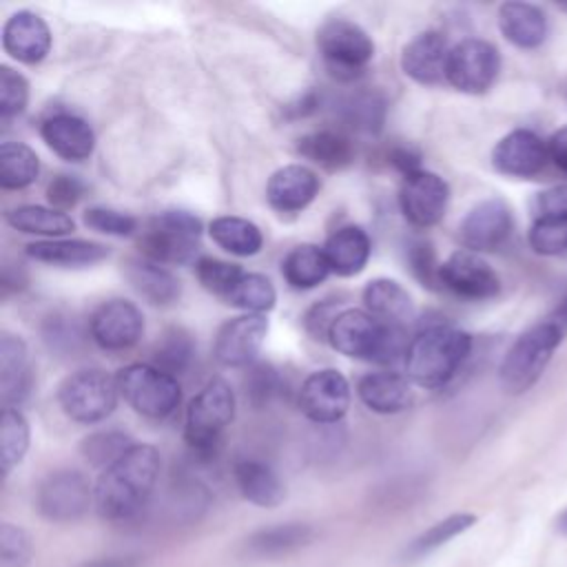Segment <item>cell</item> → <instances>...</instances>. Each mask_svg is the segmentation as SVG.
I'll use <instances>...</instances> for the list:
<instances>
[{
    "instance_id": "cell-10",
    "label": "cell",
    "mask_w": 567,
    "mask_h": 567,
    "mask_svg": "<svg viewBox=\"0 0 567 567\" xmlns=\"http://www.w3.org/2000/svg\"><path fill=\"white\" fill-rule=\"evenodd\" d=\"M93 503L95 492L78 470H58L49 474L35 492V507L40 516L51 523L80 520Z\"/></svg>"
},
{
    "instance_id": "cell-27",
    "label": "cell",
    "mask_w": 567,
    "mask_h": 567,
    "mask_svg": "<svg viewBox=\"0 0 567 567\" xmlns=\"http://www.w3.org/2000/svg\"><path fill=\"white\" fill-rule=\"evenodd\" d=\"M237 489L257 507H277L286 498V487L277 472L257 458H239L233 465Z\"/></svg>"
},
{
    "instance_id": "cell-21",
    "label": "cell",
    "mask_w": 567,
    "mask_h": 567,
    "mask_svg": "<svg viewBox=\"0 0 567 567\" xmlns=\"http://www.w3.org/2000/svg\"><path fill=\"white\" fill-rule=\"evenodd\" d=\"M44 144L66 162H84L95 148V133L91 124L73 113H53L40 124Z\"/></svg>"
},
{
    "instance_id": "cell-35",
    "label": "cell",
    "mask_w": 567,
    "mask_h": 567,
    "mask_svg": "<svg viewBox=\"0 0 567 567\" xmlns=\"http://www.w3.org/2000/svg\"><path fill=\"white\" fill-rule=\"evenodd\" d=\"M210 239L230 255L252 257L264 246V235L257 224L237 215H221L208 224Z\"/></svg>"
},
{
    "instance_id": "cell-13",
    "label": "cell",
    "mask_w": 567,
    "mask_h": 567,
    "mask_svg": "<svg viewBox=\"0 0 567 567\" xmlns=\"http://www.w3.org/2000/svg\"><path fill=\"white\" fill-rule=\"evenodd\" d=\"M299 408L312 423L319 425L341 421L350 408L348 379L334 368L315 370L299 388Z\"/></svg>"
},
{
    "instance_id": "cell-17",
    "label": "cell",
    "mask_w": 567,
    "mask_h": 567,
    "mask_svg": "<svg viewBox=\"0 0 567 567\" xmlns=\"http://www.w3.org/2000/svg\"><path fill=\"white\" fill-rule=\"evenodd\" d=\"M441 286L470 301H485L498 295L501 279L492 266L472 250H456L441 264Z\"/></svg>"
},
{
    "instance_id": "cell-44",
    "label": "cell",
    "mask_w": 567,
    "mask_h": 567,
    "mask_svg": "<svg viewBox=\"0 0 567 567\" xmlns=\"http://www.w3.org/2000/svg\"><path fill=\"white\" fill-rule=\"evenodd\" d=\"M29 102V82L11 66H0V120L7 122L20 115Z\"/></svg>"
},
{
    "instance_id": "cell-48",
    "label": "cell",
    "mask_w": 567,
    "mask_h": 567,
    "mask_svg": "<svg viewBox=\"0 0 567 567\" xmlns=\"http://www.w3.org/2000/svg\"><path fill=\"white\" fill-rule=\"evenodd\" d=\"M529 246L540 255L567 252V221L534 219L529 228Z\"/></svg>"
},
{
    "instance_id": "cell-11",
    "label": "cell",
    "mask_w": 567,
    "mask_h": 567,
    "mask_svg": "<svg viewBox=\"0 0 567 567\" xmlns=\"http://www.w3.org/2000/svg\"><path fill=\"white\" fill-rule=\"evenodd\" d=\"M501 71L498 49L478 38H465L450 49L445 82L461 93H485Z\"/></svg>"
},
{
    "instance_id": "cell-8",
    "label": "cell",
    "mask_w": 567,
    "mask_h": 567,
    "mask_svg": "<svg viewBox=\"0 0 567 567\" xmlns=\"http://www.w3.org/2000/svg\"><path fill=\"white\" fill-rule=\"evenodd\" d=\"M115 381L124 401L146 419L162 421L179 408L182 385L177 377L151 363H131L117 370Z\"/></svg>"
},
{
    "instance_id": "cell-34",
    "label": "cell",
    "mask_w": 567,
    "mask_h": 567,
    "mask_svg": "<svg viewBox=\"0 0 567 567\" xmlns=\"http://www.w3.org/2000/svg\"><path fill=\"white\" fill-rule=\"evenodd\" d=\"M330 264L323 248L315 244L295 246L281 261V275L286 284L295 290H310L326 281L330 275Z\"/></svg>"
},
{
    "instance_id": "cell-55",
    "label": "cell",
    "mask_w": 567,
    "mask_h": 567,
    "mask_svg": "<svg viewBox=\"0 0 567 567\" xmlns=\"http://www.w3.org/2000/svg\"><path fill=\"white\" fill-rule=\"evenodd\" d=\"M140 565H142L140 556H106V558L82 563L80 567H140Z\"/></svg>"
},
{
    "instance_id": "cell-54",
    "label": "cell",
    "mask_w": 567,
    "mask_h": 567,
    "mask_svg": "<svg viewBox=\"0 0 567 567\" xmlns=\"http://www.w3.org/2000/svg\"><path fill=\"white\" fill-rule=\"evenodd\" d=\"M547 151H549V159L567 173V126L558 128L549 142H547Z\"/></svg>"
},
{
    "instance_id": "cell-33",
    "label": "cell",
    "mask_w": 567,
    "mask_h": 567,
    "mask_svg": "<svg viewBox=\"0 0 567 567\" xmlns=\"http://www.w3.org/2000/svg\"><path fill=\"white\" fill-rule=\"evenodd\" d=\"M297 153L328 171H341L354 162V146L339 131H312L299 137Z\"/></svg>"
},
{
    "instance_id": "cell-43",
    "label": "cell",
    "mask_w": 567,
    "mask_h": 567,
    "mask_svg": "<svg viewBox=\"0 0 567 567\" xmlns=\"http://www.w3.org/2000/svg\"><path fill=\"white\" fill-rule=\"evenodd\" d=\"M244 275V270L237 264L230 261H221L215 257H199L195 261V277L202 284L204 290H208L210 295L226 299L228 292L233 290V286L239 281V277Z\"/></svg>"
},
{
    "instance_id": "cell-20",
    "label": "cell",
    "mask_w": 567,
    "mask_h": 567,
    "mask_svg": "<svg viewBox=\"0 0 567 567\" xmlns=\"http://www.w3.org/2000/svg\"><path fill=\"white\" fill-rule=\"evenodd\" d=\"M447 40L439 31H423L412 38L401 51V71L419 84L434 86L445 82L447 58H450Z\"/></svg>"
},
{
    "instance_id": "cell-18",
    "label": "cell",
    "mask_w": 567,
    "mask_h": 567,
    "mask_svg": "<svg viewBox=\"0 0 567 567\" xmlns=\"http://www.w3.org/2000/svg\"><path fill=\"white\" fill-rule=\"evenodd\" d=\"M549 159L547 142L529 128H516L501 137L492 151V164L509 177H529L543 171Z\"/></svg>"
},
{
    "instance_id": "cell-12",
    "label": "cell",
    "mask_w": 567,
    "mask_h": 567,
    "mask_svg": "<svg viewBox=\"0 0 567 567\" xmlns=\"http://www.w3.org/2000/svg\"><path fill=\"white\" fill-rule=\"evenodd\" d=\"M89 332L106 352L131 350L144 334L142 310L128 299H109L91 312Z\"/></svg>"
},
{
    "instance_id": "cell-2",
    "label": "cell",
    "mask_w": 567,
    "mask_h": 567,
    "mask_svg": "<svg viewBox=\"0 0 567 567\" xmlns=\"http://www.w3.org/2000/svg\"><path fill=\"white\" fill-rule=\"evenodd\" d=\"M472 352V337L445 321L423 326L408 346L405 372L421 388H443Z\"/></svg>"
},
{
    "instance_id": "cell-39",
    "label": "cell",
    "mask_w": 567,
    "mask_h": 567,
    "mask_svg": "<svg viewBox=\"0 0 567 567\" xmlns=\"http://www.w3.org/2000/svg\"><path fill=\"white\" fill-rule=\"evenodd\" d=\"M224 301L246 310V315H264L275 308L277 290L266 275L244 272Z\"/></svg>"
},
{
    "instance_id": "cell-25",
    "label": "cell",
    "mask_w": 567,
    "mask_h": 567,
    "mask_svg": "<svg viewBox=\"0 0 567 567\" xmlns=\"http://www.w3.org/2000/svg\"><path fill=\"white\" fill-rule=\"evenodd\" d=\"M27 257L58 268H84L109 257V246L91 239H40L27 246Z\"/></svg>"
},
{
    "instance_id": "cell-52",
    "label": "cell",
    "mask_w": 567,
    "mask_h": 567,
    "mask_svg": "<svg viewBox=\"0 0 567 567\" xmlns=\"http://www.w3.org/2000/svg\"><path fill=\"white\" fill-rule=\"evenodd\" d=\"M337 317L339 312L334 308V301H319L306 312L303 326L308 334H312V339H328V330Z\"/></svg>"
},
{
    "instance_id": "cell-36",
    "label": "cell",
    "mask_w": 567,
    "mask_h": 567,
    "mask_svg": "<svg viewBox=\"0 0 567 567\" xmlns=\"http://www.w3.org/2000/svg\"><path fill=\"white\" fill-rule=\"evenodd\" d=\"M40 175V159L24 142L0 144V186L4 190H20L31 186Z\"/></svg>"
},
{
    "instance_id": "cell-57",
    "label": "cell",
    "mask_w": 567,
    "mask_h": 567,
    "mask_svg": "<svg viewBox=\"0 0 567 567\" xmlns=\"http://www.w3.org/2000/svg\"><path fill=\"white\" fill-rule=\"evenodd\" d=\"M556 527H558V532L560 534H565L567 536V509L558 516V520H556Z\"/></svg>"
},
{
    "instance_id": "cell-4",
    "label": "cell",
    "mask_w": 567,
    "mask_h": 567,
    "mask_svg": "<svg viewBox=\"0 0 567 567\" xmlns=\"http://www.w3.org/2000/svg\"><path fill=\"white\" fill-rule=\"evenodd\" d=\"M235 392L224 379H210L188 403L184 439L199 458L217 454L221 434L235 416Z\"/></svg>"
},
{
    "instance_id": "cell-5",
    "label": "cell",
    "mask_w": 567,
    "mask_h": 567,
    "mask_svg": "<svg viewBox=\"0 0 567 567\" xmlns=\"http://www.w3.org/2000/svg\"><path fill=\"white\" fill-rule=\"evenodd\" d=\"M563 339L565 334L549 319L518 334L498 368V381L503 390L509 394L527 392L540 379Z\"/></svg>"
},
{
    "instance_id": "cell-56",
    "label": "cell",
    "mask_w": 567,
    "mask_h": 567,
    "mask_svg": "<svg viewBox=\"0 0 567 567\" xmlns=\"http://www.w3.org/2000/svg\"><path fill=\"white\" fill-rule=\"evenodd\" d=\"M563 334H567V297L554 308V312L547 317Z\"/></svg>"
},
{
    "instance_id": "cell-53",
    "label": "cell",
    "mask_w": 567,
    "mask_h": 567,
    "mask_svg": "<svg viewBox=\"0 0 567 567\" xmlns=\"http://www.w3.org/2000/svg\"><path fill=\"white\" fill-rule=\"evenodd\" d=\"M388 157H390V164L403 173V177L421 171V155L410 146H394Z\"/></svg>"
},
{
    "instance_id": "cell-41",
    "label": "cell",
    "mask_w": 567,
    "mask_h": 567,
    "mask_svg": "<svg viewBox=\"0 0 567 567\" xmlns=\"http://www.w3.org/2000/svg\"><path fill=\"white\" fill-rule=\"evenodd\" d=\"M135 443L131 441L128 434L120 430H102L93 432L80 443V454L84 461L93 467H100L102 472L111 467L115 461H120Z\"/></svg>"
},
{
    "instance_id": "cell-14",
    "label": "cell",
    "mask_w": 567,
    "mask_h": 567,
    "mask_svg": "<svg viewBox=\"0 0 567 567\" xmlns=\"http://www.w3.org/2000/svg\"><path fill=\"white\" fill-rule=\"evenodd\" d=\"M450 202L447 182L432 171H416L403 177L399 188V208L414 228H430L445 215Z\"/></svg>"
},
{
    "instance_id": "cell-16",
    "label": "cell",
    "mask_w": 567,
    "mask_h": 567,
    "mask_svg": "<svg viewBox=\"0 0 567 567\" xmlns=\"http://www.w3.org/2000/svg\"><path fill=\"white\" fill-rule=\"evenodd\" d=\"M514 219L507 202L501 197H489L478 202L461 221L458 239L465 250L492 252L498 250L512 235Z\"/></svg>"
},
{
    "instance_id": "cell-47",
    "label": "cell",
    "mask_w": 567,
    "mask_h": 567,
    "mask_svg": "<svg viewBox=\"0 0 567 567\" xmlns=\"http://www.w3.org/2000/svg\"><path fill=\"white\" fill-rule=\"evenodd\" d=\"M82 219H84V226H89L91 230L113 235V237H128L137 230V219L133 215L115 210V208L93 206V208L84 210Z\"/></svg>"
},
{
    "instance_id": "cell-45",
    "label": "cell",
    "mask_w": 567,
    "mask_h": 567,
    "mask_svg": "<svg viewBox=\"0 0 567 567\" xmlns=\"http://www.w3.org/2000/svg\"><path fill=\"white\" fill-rule=\"evenodd\" d=\"M33 558V543L31 536L13 525H0V567H29Z\"/></svg>"
},
{
    "instance_id": "cell-1",
    "label": "cell",
    "mask_w": 567,
    "mask_h": 567,
    "mask_svg": "<svg viewBox=\"0 0 567 567\" xmlns=\"http://www.w3.org/2000/svg\"><path fill=\"white\" fill-rule=\"evenodd\" d=\"M159 467L162 458L157 447L135 443L120 461L100 474L93 487L97 514L113 523L137 516L157 485Z\"/></svg>"
},
{
    "instance_id": "cell-6",
    "label": "cell",
    "mask_w": 567,
    "mask_h": 567,
    "mask_svg": "<svg viewBox=\"0 0 567 567\" xmlns=\"http://www.w3.org/2000/svg\"><path fill=\"white\" fill-rule=\"evenodd\" d=\"M202 221L188 210L157 213L140 235V255L162 266H184L197 261Z\"/></svg>"
},
{
    "instance_id": "cell-51",
    "label": "cell",
    "mask_w": 567,
    "mask_h": 567,
    "mask_svg": "<svg viewBox=\"0 0 567 567\" xmlns=\"http://www.w3.org/2000/svg\"><path fill=\"white\" fill-rule=\"evenodd\" d=\"M534 219L567 221V184L538 193L532 202Z\"/></svg>"
},
{
    "instance_id": "cell-7",
    "label": "cell",
    "mask_w": 567,
    "mask_h": 567,
    "mask_svg": "<svg viewBox=\"0 0 567 567\" xmlns=\"http://www.w3.org/2000/svg\"><path fill=\"white\" fill-rule=\"evenodd\" d=\"M317 49L328 73L339 82H352L374 58V42L357 22L330 18L317 31Z\"/></svg>"
},
{
    "instance_id": "cell-26",
    "label": "cell",
    "mask_w": 567,
    "mask_h": 567,
    "mask_svg": "<svg viewBox=\"0 0 567 567\" xmlns=\"http://www.w3.org/2000/svg\"><path fill=\"white\" fill-rule=\"evenodd\" d=\"M330 270L339 277L359 275L372 252V241L361 226H341L323 244Z\"/></svg>"
},
{
    "instance_id": "cell-19",
    "label": "cell",
    "mask_w": 567,
    "mask_h": 567,
    "mask_svg": "<svg viewBox=\"0 0 567 567\" xmlns=\"http://www.w3.org/2000/svg\"><path fill=\"white\" fill-rule=\"evenodd\" d=\"M2 49L13 60L38 64L51 51V29L33 11H16L2 27Z\"/></svg>"
},
{
    "instance_id": "cell-38",
    "label": "cell",
    "mask_w": 567,
    "mask_h": 567,
    "mask_svg": "<svg viewBox=\"0 0 567 567\" xmlns=\"http://www.w3.org/2000/svg\"><path fill=\"white\" fill-rule=\"evenodd\" d=\"M29 450V421L18 408H4L0 416V465L9 476L18 467Z\"/></svg>"
},
{
    "instance_id": "cell-32",
    "label": "cell",
    "mask_w": 567,
    "mask_h": 567,
    "mask_svg": "<svg viewBox=\"0 0 567 567\" xmlns=\"http://www.w3.org/2000/svg\"><path fill=\"white\" fill-rule=\"evenodd\" d=\"M4 221L20 233L42 235L47 239H62L75 228V221L71 219V215L55 210L51 206H38V204H22V206L9 208L4 213Z\"/></svg>"
},
{
    "instance_id": "cell-46",
    "label": "cell",
    "mask_w": 567,
    "mask_h": 567,
    "mask_svg": "<svg viewBox=\"0 0 567 567\" xmlns=\"http://www.w3.org/2000/svg\"><path fill=\"white\" fill-rule=\"evenodd\" d=\"M408 266L412 275L419 279L421 286L430 290H439L441 286V264L436 261V252L430 241L425 239H414L408 244Z\"/></svg>"
},
{
    "instance_id": "cell-30",
    "label": "cell",
    "mask_w": 567,
    "mask_h": 567,
    "mask_svg": "<svg viewBox=\"0 0 567 567\" xmlns=\"http://www.w3.org/2000/svg\"><path fill=\"white\" fill-rule=\"evenodd\" d=\"M363 303L370 315L385 323L403 326L414 317V303L408 290L394 279H372L363 288Z\"/></svg>"
},
{
    "instance_id": "cell-31",
    "label": "cell",
    "mask_w": 567,
    "mask_h": 567,
    "mask_svg": "<svg viewBox=\"0 0 567 567\" xmlns=\"http://www.w3.org/2000/svg\"><path fill=\"white\" fill-rule=\"evenodd\" d=\"M312 538L315 529L308 523H281L250 534L246 538V554L255 558H277L306 547Z\"/></svg>"
},
{
    "instance_id": "cell-9",
    "label": "cell",
    "mask_w": 567,
    "mask_h": 567,
    "mask_svg": "<svg viewBox=\"0 0 567 567\" xmlns=\"http://www.w3.org/2000/svg\"><path fill=\"white\" fill-rule=\"evenodd\" d=\"M117 381L100 368L71 372L58 385V405L75 423L93 425L113 414L117 405Z\"/></svg>"
},
{
    "instance_id": "cell-23",
    "label": "cell",
    "mask_w": 567,
    "mask_h": 567,
    "mask_svg": "<svg viewBox=\"0 0 567 567\" xmlns=\"http://www.w3.org/2000/svg\"><path fill=\"white\" fill-rule=\"evenodd\" d=\"M33 388V365L27 343L9 332L0 337V399L4 408H18Z\"/></svg>"
},
{
    "instance_id": "cell-3",
    "label": "cell",
    "mask_w": 567,
    "mask_h": 567,
    "mask_svg": "<svg viewBox=\"0 0 567 567\" xmlns=\"http://www.w3.org/2000/svg\"><path fill=\"white\" fill-rule=\"evenodd\" d=\"M328 343L343 357L390 365L405 361L408 337L403 326L385 323L368 310H341L328 330Z\"/></svg>"
},
{
    "instance_id": "cell-28",
    "label": "cell",
    "mask_w": 567,
    "mask_h": 567,
    "mask_svg": "<svg viewBox=\"0 0 567 567\" xmlns=\"http://www.w3.org/2000/svg\"><path fill=\"white\" fill-rule=\"evenodd\" d=\"M498 29L518 49H536L547 38L545 13L529 2H505L498 9Z\"/></svg>"
},
{
    "instance_id": "cell-37",
    "label": "cell",
    "mask_w": 567,
    "mask_h": 567,
    "mask_svg": "<svg viewBox=\"0 0 567 567\" xmlns=\"http://www.w3.org/2000/svg\"><path fill=\"white\" fill-rule=\"evenodd\" d=\"M474 523H476V516L470 514V512L450 514L443 520H439L432 527H427L425 532H421L414 540H410V545L403 549V558L405 560L423 558V556L432 554L434 549L443 547L445 543H450L452 538H456L458 534L467 532Z\"/></svg>"
},
{
    "instance_id": "cell-22",
    "label": "cell",
    "mask_w": 567,
    "mask_h": 567,
    "mask_svg": "<svg viewBox=\"0 0 567 567\" xmlns=\"http://www.w3.org/2000/svg\"><path fill=\"white\" fill-rule=\"evenodd\" d=\"M319 193V177L303 164L277 168L266 184V199L279 213H299L312 204Z\"/></svg>"
},
{
    "instance_id": "cell-49",
    "label": "cell",
    "mask_w": 567,
    "mask_h": 567,
    "mask_svg": "<svg viewBox=\"0 0 567 567\" xmlns=\"http://www.w3.org/2000/svg\"><path fill=\"white\" fill-rule=\"evenodd\" d=\"M279 392V374L270 363H255L246 377V396L255 408H264Z\"/></svg>"
},
{
    "instance_id": "cell-50",
    "label": "cell",
    "mask_w": 567,
    "mask_h": 567,
    "mask_svg": "<svg viewBox=\"0 0 567 567\" xmlns=\"http://www.w3.org/2000/svg\"><path fill=\"white\" fill-rule=\"evenodd\" d=\"M84 193H86V184L78 175H69V173L55 175L47 186V199L51 208L62 213L73 208L84 197Z\"/></svg>"
},
{
    "instance_id": "cell-42",
    "label": "cell",
    "mask_w": 567,
    "mask_h": 567,
    "mask_svg": "<svg viewBox=\"0 0 567 567\" xmlns=\"http://www.w3.org/2000/svg\"><path fill=\"white\" fill-rule=\"evenodd\" d=\"M341 113H343V120L352 128L365 131V133H377L383 124L385 102L377 93H357L343 102Z\"/></svg>"
},
{
    "instance_id": "cell-24",
    "label": "cell",
    "mask_w": 567,
    "mask_h": 567,
    "mask_svg": "<svg viewBox=\"0 0 567 567\" xmlns=\"http://www.w3.org/2000/svg\"><path fill=\"white\" fill-rule=\"evenodd\" d=\"M357 394L361 403L377 414H396L412 405V381L399 372H370L359 379Z\"/></svg>"
},
{
    "instance_id": "cell-58",
    "label": "cell",
    "mask_w": 567,
    "mask_h": 567,
    "mask_svg": "<svg viewBox=\"0 0 567 567\" xmlns=\"http://www.w3.org/2000/svg\"><path fill=\"white\" fill-rule=\"evenodd\" d=\"M563 91H565V97H567V84H565V89H563Z\"/></svg>"
},
{
    "instance_id": "cell-40",
    "label": "cell",
    "mask_w": 567,
    "mask_h": 567,
    "mask_svg": "<svg viewBox=\"0 0 567 567\" xmlns=\"http://www.w3.org/2000/svg\"><path fill=\"white\" fill-rule=\"evenodd\" d=\"M193 354H195L193 337L184 328H168L157 339L151 352V365L177 377L190 365Z\"/></svg>"
},
{
    "instance_id": "cell-29",
    "label": "cell",
    "mask_w": 567,
    "mask_h": 567,
    "mask_svg": "<svg viewBox=\"0 0 567 567\" xmlns=\"http://www.w3.org/2000/svg\"><path fill=\"white\" fill-rule=\"evenodd\" d=\"M124 275L128 284L135 288L153 306H171L179 297V281L177 277L146 257H133L124 266Z\"/></svg>"
},
{
    "instance_id": "cell-15",
    "label": "cell",
    "mask_w": 567,
    "mask_h": 567,
    "mask_svg": "<svg viewBox=\"0 0 567 567\" xmlns=\"http://www.w3.org/2000/svg\"><path fill=\"white\" fill-rule=\"evenodd\" d=\"M268 334V319L264 315H239L228 319L215 334L213 357L224 368H248Z\"/></svg>"
}]
</instances>
